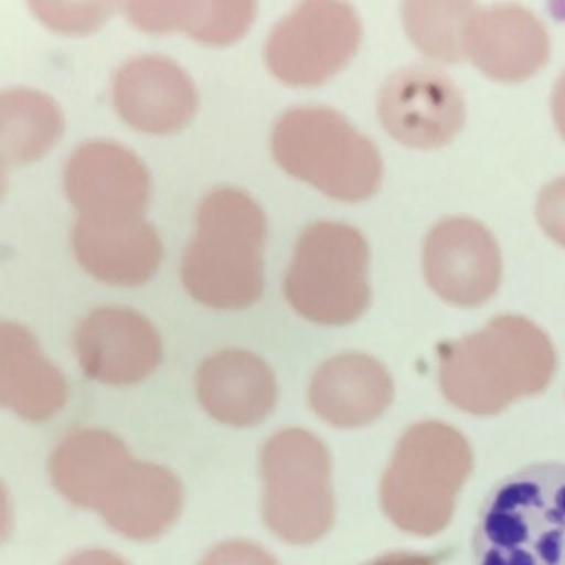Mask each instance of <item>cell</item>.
<instances>
[{"label":"cell","instance_id":"1","mask_svg":"<svg viewBox=\"0 0 565 565\" xmlns=\"http://www.w3.org/2000/svg\"><path fill=\"white\" fill-rule=\"evenodd\" d=\"M440 391L455 408L494 415L545 391L556 369L545 331L520 316H499L484 329L437 348Z\"/></svg>","mask_w":565,"mask_h":565},{"label":"cell","instance_id":"2","mask_svg":"<svg viewBox=\"0 0 565 565\" xmlns=\"http://www.w3.org/2000/svg\"><path fill=\"white\" fill-rule=\"evenodd\" d=\"M265 215L242 190L220 188L202 199L196 232L181 259V282L196 302L243 309L263 295Z\"/></svg>","mask_w":565,"mask_h":565},{"label":"cell","instance_id":"3","mask_svg":"<svg viewBox=\"0 0 565 565\" xmlns=\"http://www.w3.org/2000/svg\"><path fill=\"white\" fill-rule=\"evenodd\" d=\"M472 554L476 565H565V463L499 480L481 503Z\"/></svg>","mask_w":565,"mask_h":565},{"label":"cell","instance_id":"4","mask_svg":"<svg viewBox=\"0 0 565 565\" xmlns=\"http://www.w3.org/2000/svg\"><path fill=\"white\" fill-rule=\"evenodd\" d=\"M471 470V446L461 431L435 419L414 424L397 441L383 475L384 514L406 533H439L452 519Z\"/></svg>","mask_w":565,"mask_h":565},{"label":"cell","instance_id":"5","mask_svg":"<svg viewBox=\"0 0 565 565\" xmlns=\"http://www.w3.org/2000/svg\"><path fill=\"white\" fill-rule=\"evenodd\" d=\"M271 148L287 174L338 201H365L382 181V158L373 141L324 106L286 110L274 126Z\"/></svg>","mask_w":565,"mask_h":565},{"label":"cell","instance_id":"6","mask_svg":"<svg viewBox=\"0 0 565 565\" xmlns=\"http://www.w3.org/2000/svg\"><path fill=\"white\" fill-rule=\"evenodd\" d=\"M282 287L300 317L317 324H351L371 300L364 236L335 221L308 225L296 242Z\"/></svg>","mask_w":565,"mask_h":565},{"label":"cell","instance_id":"7","mask_svg":"<svg viewBox=\"0 0 565 565\" xmlns=\"http://www.w3.org/2000/svg\"><path fill=\"white\" fill-rule=\"evenodd\" d=\"M260 476L264 521L278 539L307 545L329 532L334 521L330 454L313 433L291 427L269 437Z\"/></svg>","mask_w":565,"mask_h":565},{"label":"cell","instance_id":"8","mask_svg":"<svg viewBox=\"0 0 565 565\" xmlns=\"http://www.w3.org/2000/svg\"><path fill=\"white\" fill-rule=\"evenodd\" d=\"M361 35L351 4L300 3L274 25L265 43V62L274 77L289 86H317L351 61Z\"/></svg>","mask_w":565,"mask_h":565},{"label":"cell","instance_id":"9","mask_svg":"<svg viewBox=\"0 0 565 565\" xmlns=\"http://www.w3.org/2000/svg\"><path fill=\"white\" fill-rule=\"evenodd\" d=\"M379 117L393 139L411 148L433 149L458 135L466 105L448 75L433 66L411 65L383 83Z\"/></svg>","mask_w":565,"mask_h":565},{"label":"cell","instance_id":"10","mask_svg":"<svg viewBox=\"0 0 565 565\" xmlns=\"http://www.w3.org/2000/svg\"><path fill=\"white\" fill-rule=\"evenodd\" d=\"M428 286L446 302L480 307L497 294L502 260L492 233L466 216L441 220L427 234L423 250Z\"/></svg>","mask_w":565,"mask_h":565},{"label":"cell","instance_id":"11","mask_svg":"<svg viewBox=\"0 0 565 565\" xmlns=\"http://www.w3.org/2000/svg\"><path fill=\"white\" fill-rule=\"evenodd\" d=\"M73 344L84 374L109 386L140 383L162 358L158 330L130 308L93 309L75 327Z\"/></svg>","mask_w":565,"mask_h":565},{"label":"cell","instance_id":"12","mask_svg":"<svg viewBox=\"0 0 565 565\" xmlns=\"http://www.w3.org/2000/svg\"><path fill=\"white\" fill-rule=\"evenodd\" d=\"M64 189L78 214L143 215L150 198V175L130 149L114 141H88L66 161Z\"/></svg>","mask_w":565,"mask_h":565},{"label":"cell","instance_id":"13","mask_svg":"<svg viewBox=\"0 0 565 565\" xmlns=\"http://www.w3.org/2000/svg\"><path fill=\"white\" fill-rule=\"evenodd\" d=\"M113 104L119 118L135 130L170 135L193 118L198 92L189 74L170 57L141 55L115 73Z\"/></svg>","mask_w":565,"mask_h":565},{"label":"cell","instance_id":"14","mask_svg":"<svg viewBox=\"0 0 565 565\" xmlns=\"http://www.w3.org/2000/svg\"><path fill=\"white\" fill-rule=\"evenodd\" d=\"M71 241L78 264L110 286L143 285L157 273L163 256L161 237L143 215L78 214Z\"/></svg>","mask_w":565,"mask_h":565},{"label":"cell","instance_id":"15","mask_svg":"<svg viewBox=\"0 0 565 565\" xmlns=\"http://www.w3.org/2000/svg\"><path fill=\"white\" fill-rule=\"evenodd\" d=\"M463 51L489 78L521 82L550 60V34L533 12L519 4L479 8L467 22Z\"/></svg>","mask_w":565,"mask_h":565},{"label":"cell","instance_id":"16","mask_svg":"<svg viewBox=\"0 0 565 565\" xmlns=\"http://www.w3.org/2000/svg\"><path fill=\"white\" fill-rule=\"evenodd\" d=\"M199 404L215 422L256 426L276 405L277 383L267 362L254 352L225 349L202 361L194 377Z\"/></svg>","mask_w":565,"mask_h":565},{"label":"cell","instance_id":"17","mask_svg":"<svg viewBox=\"0 0 565 565\" xmlns=\"http://www.w3.org/2000/svg\"><path fill=\"white\" fill-rule=\"evenodd\" d=\"M391 374L382 362L360 352L322 362L309 383L313 413L330 426L356 428L373 423L392 404Z\"/></svg>","mask_w":565,"mask_h":565},{"label":"cell","instance_id":"18","mask_svg":"<svg viewBox=\"0 0 565 565\" xmlns=\"http://www.w3.org/2000/svg\"><path fill=\"white\" fill-rule=\"evenodd\" d=\"M181 505L183 489L168 468L131 458L110 483L96 511L114 532L145 542L171 527Z\"/></svg>","mask_w":565,"mask_h":565},{"label":"cell","instance_id":"19","mask_svg":"<svg viewBox=\"0 0 565 565\" xmlns=\"http://www.w3.org/2000/svg\"><path fill=\"white\" fill-rule=\"evenodd\" d=\"M0 401L33 423L52 418L68 401L64 374L44 358L34 335L17 322L0 326Z\"/></svg>","mask_w":565,"mask_h":565},{"label":"cell","instance_id":"20","mask_svg":"<svg viewBox=\"0 0 565 565\" xmlns=\"http://www.w3.org/2000/svg\"><path fill=\"white\" fill-rule=\"evenodd\" d=\"M130 459L126 444L113 433L79 428L52 450L49 475L66 501L84 510H97L106 490Z\"/></svg>","mask_w":565,"mask_h":565},{"label":"cell","instance_id":"21","mask_svg":"<svg viewBox=\"0 0 565 565\" xmlns=\"http://www.w3.org/2000/svg\"><path fill=\"white\" fill-rule=\"evenodd\" d=\"M64 130L60 106L46 93L12 87L0 96V153L3 170L38 161Z\"/></svg>","mask_w":565,"mask_h":565},{"label":"cell","instance_id":"22","mask_svg":"<svg viewBox=\"0 0 565 565\" xmlns=\"http://www.w3.org/2000/svg\"><path fill=\"white\" fill-rule=\"evenodd\" d=\"M477 9L470 2H408L402 17L406 33L424 55L458 62L466 60L463 33Z\"/></svg>","mask_w":565,"mask_h":565},{"label":"cell","instance_id":"23","mask_svg":"<svg viewBox=\"0 0 565 565\" xmlns=\"http://www.w3.org/2000/svg\"><path fill=\"white\" fill-rule=\"evenodd\" d=\"M255 15L254 2H189L183 31L198 42L221 46L241 39Z\"/></svg>","mask_w":565,"mask_h":565},{"label":"cell","instance_id":"24","mask_svg":"<svg viewBox=\"0 0 565 565\" xmlns=\"http://www.w3.org/2000/svg\"><path fill=\"white\" fill-rule=\"evenodd\" d=\"M29 8L44 25L62 34H87L99 29L114 12L106 2H30Z\"/></svg>","mask_w":565,"mask_h":565},{"label":"cell","instance_id":"25","mask_svg":"<svg viewBox=\"0 0 565 565\" xmlns=\"http://www.w3.org/2000/svg\"><path fill=\"white\" fill-rule=\"evenodd\" d=\"M122 8L137 29L161 34L184 30L189 2H128Z\"/></svg>","mask_w":565,"mask_h":565},{"label":"cell","instance_id":"26","mask_svg":"<svg viewBox=\"0 0 565 565\" xmlns=\"http://www.w3.org/2000/svg\"><path fill=\"white\" fill-rule=\"evenodd\" d=\"M536 216L543 232L565 247V177L551 181L539 193Z\"/></svg>","mask_w":565,"mask_h":565},{"label":"cell","instance_id":"27","mask_svg":"<svg viewBox=\"0 0 565 565\" xmlns=\"http://www.w3.org/2000/svg\"><path fill=\"white\" fill-rule=\"evenodd\" d=\"M199 565H278L264 547L246 541H228L212 547Z\"/></svg>","mask_w":565,"mask_h":565},{"label":"cell","instance_id":"28","mask_svg":"<svg viewBox=\"0 0 565 565\" xmlns=\"http://www.w3.org/2000/svg\"><path fill=\"white\" fill-rule=\"evenodd\" d=\"M62 565H130L121 556L105 550H86L70 556Z\"/></svg>","mask_w":565,"mask_h":565},{"label":"cell","instance_id":"29","mask_svg":"<svg viewBox=\"0 0 565 565\" xmlns=\"http://www.w3.org/2000/svg\"><path fill=\"white\" fill-rule=\"evenodd\" d=\"M366 565H437L435 558L414 552H392L371 561Z\"/></svg>","mask_w":565,"mask_h":565},{"label":"cell","instance_id":"30","mask_svg":"<svg viewBox=\"0 0 565 565\" xmlns=\"http://www.w3.org/2000/svg\"><path fill=\"white\" fill-rule=\"evenodd\" d=\"M551 105L555 126L565 139V70L556 79L554 92H552Z\"/></svg>","mask_w":565,"mask_h":565}]
</instances>
